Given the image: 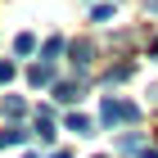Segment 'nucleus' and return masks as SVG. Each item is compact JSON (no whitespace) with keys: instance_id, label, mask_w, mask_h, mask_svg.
Returning <instances> with one entry per match:
<instances>
[{"instance_id":"f257e3e1","label":"nucleus","mask_w":158,"mask_h":158,"mask_svg":"<svg viewBox=\"0 0 158 158\" xmlns=\"http://www.w3.org/2000/svg\"><path fill=\"white\" fill-rule=\"evenodd\" d=\"M99 122H104V127H135V122H140V109H135L131 99L104 95L99 99Z\"/></svg>"},{"instance_id":"f03ea898","label":"nucleus","mask_w":158,"mask_h":158,"mask_svg":"<svg viewBox=\"0 0 158 158\" xmlns=\"http://www.w3.org/2000/svg\"><path fill=\"white\" fill-rule=\"evenodd\" d=\"M32 135H36V140H54V113H50V109H36Z\"/></svg>"},{"instance_id":"7ed1b4c3","label":"nucleus","mask_w":158,"mask_h":158,"mask_svg":"<svg viewBox=\"0 0 158 158\" xmlns=\"http://www.w3.org/2000/svg\"><path fill=\"white\" fill-rule=\"evenodd\" d=\"M59 54H68V41H63V36H50L45 45H41V63H50V68H54Z\"/></svg>"},{"instance_id":"20e7f679","label":"nucleus","mask_w":158,"mask_h":158,"mask_svg":"<svg viewBox=\"0 0 158 158\" xmlns=\"http://www.w3.org/2000/svg\"><path fill=\"white\" fill-rule=\"evenodd\" d=\"M68 54H73V68H77V73H86V68H90V41H73V45H68Z\"/></svg>"},{"instance_id":"39448f33","label":"nucleus","mask_w":158,"mask_h":158,"mask_svg":"<svg viewBox=\"0 0 158 158\" xmlns=\"http://www.w3.org/2000/svg\"><path fill=\"white\" fill-rule=\"evenodd\" d=\"M54 99L59 104H77L81 99V81H54Z\"/></svg>"},{"instance_id":"423d86ee","label":"nucleus","mask_w":158,"mask_h":158,"mask_svg":"<svg viewBox=\"0 0 158 158\" xmlns=\"http://www.w3.org/2000/svg\"><path fill=\"white\" fill-rule=\"evenodd\" d=\"M36 36H32V32H18V36H14V54H18V59H27V54H36Z\"/></svg>"},{"instance_id":"0eeeda50","label":"nucleus","mask_w":158,"mask_h":158,"mask_svg":"<svg viewBox=\"0 0 158 158\" xmlns=\"http://www.w3.org/2000/svg\"><path fill=\"white\" fill-rule=\"evenodd\" d=\"M27 81H32V86H54V68H50V63H32Z\"/></svg>"},{"instance_id":"6e6552de","label":"nucleus","mask_w":158,"mask_h":158,"mask_svg":"<svg viewBox=\"0 0 158 158\" xmlns=\"http://www.w3.org/2000/svg\"><path fill=\"white\" fill-rule=\"evenodd\" d=\"M63 127H68V131H77V135H95V131H90V118H86V113H68V118H63Z\"/></svg>"},{"instance_id":"1a4fd4ad","label":"nucleus","mask_w":158,"mask_h":158,"mask_svg":"<svg viewBox=\"0 0 158 158\" xmlns=\"http://www.w3.org/2000/svg\"><path fill=\"white\" fill-rule=\"evenodd\" d=\"M32 131H23V127H9V131H0V149H9V145H23Z\"/></svg>"},{"instance_id":"9d476101","label":"nucleus","mask_w":158,"mask_h":158,"mask_svg":"<svg viewBox=\"0 0 158 158\" xmlns=\"http://www.w3.org/2000/svg\"><path fill=\"white\" fill-rule=\"evenodd\" d=\"M118 149H122V154H145V145H140V135H122V140H118Z\"/></svg>"},{"instance_id":"9b49d317","label":"nucleus","mask_w":158,"mask_h":158,"mask_svg":"<svg viewBox=\"0 0 158 158\" xmlns=\"http://www.w3.org/2000/svg\"><path fill=\"white\" fill-rule=\"evenodd\" d=\"M5 113H9V118H23V113H27V104H23L18 95H9V99H5Z\"/></svg>"},{"instance_id":"f8f14e48","label":"nucleus","mask_w":158,"mask_h":158,"mask_svg":"<svg viewBox=\"0 0 158 158\" xmlns=\"http://www.w3.org/2000/svg\"><path fill=\"white\" fill-rule=\"evenodd\" d=\"M90 18H95V23H109V18H113V5H109V0H104V5H95V9H90Z\"/></svg>"},{"instance_id":"ddd939ff","label":"nucleus","mask_w":158,"mask_h":158,"mask_svg":"<svg viewBox=\"0 0 158 158\" xmlns=\"http://www.w3.org/2000/svg\"><path fill=\"white\" fill-rule=\"evenodd\" d=\"M5 81H14V63L9 59H0V86H5Z\"/></svg>"},{"instance_id":"4468645a","label":"nucleus","mask_w":158,"mask_h":158,"mask_svg":"<svg viewBox=\"0 0 158 158\" xmlns=\"http://www.w3.org/2000/svg\"><path fill=\"white\" fill-rule=\"evenodd\" d=\"M50 158H73V154H68V149H54V154H50Z\"/></svg>"},{"instance_id":"2eb2a0df","label":"nucleus","mask_w":158,"mask_h":158,"mask_svg":"<svg viewBox=\"0 0 158 158\" xmlns=\"http://www.w3.org/2000/svg\"><path fill=\"white\" fill-rule=\"evenodd\" d=\"M149 9H154V14H158V0H149Z\"/></svg>"},{"instance_id":"dca6fc26","label":"nucleus","mask_w":158,"mask_h":158,"mask_svg":"<svg viewBox=\"0 0 158 158\" xmlns=\"http://www.w3.org/2000/svg\"><path fill=\"white\" fill-rule=\"evenodd\" d=\"M23 158H36V154H23Z\"/></svg>"}]
</instances>
